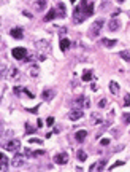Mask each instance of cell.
<instances>
[{
  "instance_id": "obj_12",
  "label": "cell",
  "mask_w": 130,
  "mask_h": 172,
  "mask_svg": "<svg viewBox=\"0 0 130 172\" xmlns=\"http://www.w3.org/2000/svg\"><path fill=\"white\" fill-rule=\"evenodd\" d=\"M29 77H32V78L40 77V67H38V64H32L29 67Z\"/></svg>"
},
{
  "instance_id": "obj_6",
  "label": "cell",
  "mask_w": 130,
  "mask_h": 172,
  "mask_svg": "<svg viewBox=\"0 0 130 172\" xmlns=\"http://www.w3.org/2000/svg\"><path fill=\"white\" fill-rule=\"evenodd\" d=\"M6 77H8V80L16 81V80H19V78H21V72H19V69H18V67H10V69H8Z\"/></svg>"
},
{
  "instance_id": "obj_32",
  "label": "cell",
  "mask_w": 130,
  "mask_h": 172,
  "mask_svg": "<svg viewBox=\"0 0 130 172\" xmlns=\"http://www.w3.org/2000/svg\"><path fill=\"white\" fill-rule=\"evenodd\" d=\"M122 120H124V123H125V124H128V123H130V113H124Z\"/></svg>"
},
{
  "instance_id": "obj_38",
  "label": "cell",
  "mask_w": 130,
  "mask_h": 172,
  "mask_svg": "<svg viewBox=\"0 0 130 172\" xmlns=\"http://www.w3.org/2000/svg\"><path fill=\"white\" fill-rule=\"evenodd\" d=\"M100 143H102V145H108V143H110V139H102Z\"/></svg>"
},
{
  "instance_id": "obj_16",
  "label": "cell",
  "mask_w": 130,
  "mask_h": 172,
  "mask_svg": "<svg viewBox=\"0 0 130 172\" xmlns=\"http://www.w3.org/2000/svg\"><path fill=\"white\" fill-rule=\"evenodd\" d=\"M87 137V131L81 129V131H76V134H75V139L76 142H84V139Z\"/></svg>"
},
{
  "instance_id": "obj_26",
  "label": "cell",
  "mask_w": 130,
  "mask_h": 172,
  "mask_svg": "<svg viewBox=\"0 0 130 172\" xmlns=\"http://www.w3.org/2000/svg\"><path fill=\"white\" fill-rule=\"evenodd\" d=\"M15 94L16 96H22V94H25V88H22V86H15Z\"/></svg>"
},
{
  "instance_id": "obj_41",
  "label": "cell",
  "mask_w": 130,
  "mask_h": 172,
  "mask_svg": "<svg viewBox=\"0 0 130 172\" xmlns=\"http://www.w3.org/2000/svg\"><path fill=\"white\" fill-rule=\"evenodd\" d=\"M60 34H65V32H67V29H65V27H60V30H59Z\"/></svg>"
},
{
  "instance_id": "obj_18",
  "label": "cell",
  "mask_w": 130,
  "mask_h": 172,
  "mask_svg": "<svg viewBox=\"0 0 130 172\" xmlns=\"http://www.w3.org/2000/svg\"><path fill=\"white\" fill-rule=\"evenodd\" d=\"M110 91H111V94L118 96L119 94V85L116 81H110Z\"/></svg>"
},
{
  "instance_id": "obj_11",
  "label": "cell",
  "mask_w": 130,
  "mask_h": 172,
  "mask_svg": "<svg viewBox=\"0 0 130 172\" xmlns=\"http://www.w3.org/2000/svg\"><path fill=\"white\" fill-rule=\"evenodd\" d=\"M46 5H48L46 0H37V2H33V3H32V8H33V10H37V11H43V10L46 8Z\"/></svg>"
},
{
  "instance_id": "obj_17",
  "label": "cell",
  "mask_w": 130,
  "mask_h": 172,
  "mask_svg": "<svg viewBox=\"0 0 130 172\" xmlns=\"http://www.w3.org/2000/svg\"><path fill=\"white\" fill-rule=\"evenodd\" d=\"M57 15H59V18H65V16H67V8H65V5L62 2L57 3Z\"/></svg>"
},
{
  "instance_id": "obj_14",
  "label": "cell",
  "mask_w": 130,
  "mask_h": 172,
  "mask_svg": "<svg viewBox=\"0 0 130 172\" xmlns=\"http://www.w3.org/2000/svg\"><path fill=\"white\" fill-rule=\"evenodd\" d=\"M84 99H86V97H83V96L73 99V100H72V107H73V109H83V107H84V104H83Z\"/></svg>"
},
{
  "instance_id": "obj_23",
  "label": "cell",
  "mask_w": 130,
  "mask_h": 172,
  "mask_svg": "<svg viewBox=\"0 0 130 172\" xmlns=\"http://www.w3.org/2000/svg\"><path fill=\"white\" fill-rule=\"evenodd\" d=\"M0 163H2V170L8 169V158H6L5 153H2V156H0Z\"/></svg>"
},
{
  "instance_id": "obj_37",
  "label": "cell",
  "mask_w": 130,
  "mask_h": 172,
  "mask_svg": "<svg viewBox=\"0 0 130 172\" xmlns=\"http://www.w3.org/2000/svg\"><path fill=\"white\" fill-rule=\"evenodd\" d=\"M25 131H27V134H30V132H35V128H30V124H27V129Z\"/></svg>"
},
{
  "instance_id": "obj_28",
  "label": "cell",
  "mask_w": 130,
  "mask_h": 172,
  "mask_svg": "<svg viewBox=\"0 0 130 172\" xmlns=\"http://www.w3.org/2000/svg\"><path fill=\"white\" fill-rule=\"evenodd\" d=\"M92 13H94V3H87L86 15H87V16H92Z\"/></svg>"
},
{
  "instance_id": "obj_19",
  "label": "cell",
  "mask_w": 130,
  "mask_h": 172,
  "mask_svg": "<svg viewBox=\"0 0 130 172\" xmlns=\"http://www.w3.org/2000/svg\"><path fill=\"white\" fill-rule=\"evenodd\" d=\"M90 123L92 124H100L102 123V115L100 113H92L90 115Z\"/></svg>"
},
{
  "instance_id": "obj_5",
  "label": "cell",
  "mask_w": 130,
  "mask_h": 172,
  "mask_svg": "<svg viewBox=\"0 0 130 172\" xmlns=\"http://www.w3.org/2000/svg\"><path fill=\"white\" fill-rule=\"evenodd\" d=\"M35 46H37L38 51L45 53V54H46L48 51H51V43H49L48 40H37V42H35Z\"/></svg>"
},
{
  "instance_id": "obj_9",
  "label": "cell",
  "mask_w": 130,
  "mask_h": 172,
  "mask_svg": "<svg viewBox=\"0 0 130 172\" xmlns=\"http://www.w3.org/2000/svg\"><path fill=\"white\" fill-rule=\"evenodd\" d=\"M54 161H56L57 164H67V163H68V155H67V153H57V155L54 156Z\"/></svg>"
},
{
  "instance_id": "obj_27",
  "label": "cell",
  "mask_w": 130,
  "mask_h": 172,
  "mask_svg": "<svg viewBox=\"0 0 130 172\" xmlns=\"http://www.w3.org/2000/svg\"><path fill=\"white\" fill-rule=\"evenodd\" d=\"M119 56L130 64V53H128V51H119Z\"/></svg>"
},
{
  "instance_id": "obj_29",
  "label": "cell",
  "mask_w": 130,
  "mask_h": 172,
  "mask_svg": "<svg viewBox=\"0 0 130 172\" xmlns=\"http://www.w3.org/2000/svg\"><path fill=\"white\" fill-rule=\"evenodd\" d=\"M106 105H108V100H106L105 97H103V99H100V100H98V107H100V109H105Z\"/></svg>"
},
{
  "instance_id": "obj_4",
  "label": "cell",
  "mask_w": 130,
  "mask_h": 172,
  "mask_svg": "<svg viewBox=\"0 0 130 172\" xmlns=\"http://www.w3.org/2000/svg\"><path fill=\"white\" fill-rule=\"evenodd\" d=\"M27 54H29V51L25 48H15L13 49V58L18 59V61H24L27 58Z\"/></svg>"
},
{
  "instance_id": "obj_35",
  "label": "cell",
  "mask_w": 130,
  "mask_h": 172,
  "mask_svg": "<svg viewBox=\"0 0 130 172\" xmlns=\"http://www.w3.org/2000/svg\"><path fill=\"white\" fill-rule=\"evenodd\" d=\"M119 166H124V161H118V163H114V166H111L110 169H114V167H119Z\"/></svg>"
},
{
  "instance_id": "obj_25",
  "label": "cell",
  "mask_w": 130,
  "mask_h": 172,
  "mask_svg": "<svg viewBox=\"0 0 130 172\" xmlns=\"http://www.w3.org/2000/svg\"><path fill=\"white\" fill-rule=\"evenodd\" d=\"M102 43H103V46L111 48V46H114V45H116V40H108V38H102Z\"/></svg>"
},
{
  "instance_id": "obj_3",
  "label": "cell",
  "mask_w": 130,
  "mask_h": 172,
  "mask_svg": "<svg viewBox=\"0 0 130 172\" xmlns=\"http://www.w3.org/2000/svg\"><path fill=\"white\" fill-rule=\"evenodd\" d=\"M3 147L6 148V151H18V150L21 148V140H19V139L6 140V143H3Z\"/></svg>"
},
{
  "instance_id": "obj_39",
  "label": "cell",
  "mask_w": 130,
  "mask_h": 172,
  "mask_svg": "<svg viewBox=\"0 0 130 172\" xmlns=\"http://www.w3.org/2000/svg\"><path fill=\"white\" fill-rule=\"evenodd\" d=\"M119 13H121L119 10H116V11H113V13H111V15H113V18H116V16H118V15H119Z\"/></svg>"
},
{
  "instance_id": "obj_15",
  "label": "cell",
  "mask_w": 130,
  "mask_h": 172,
  "mask_svg": "<svg viewBox=\"0 0 130 172\" xmlns=\"http://www.w3.org/2000/svg\"><path fill=\"white\" fill-rule=\"evenodd\" d=\"M119 26H121V22H119L118 19H111L110 24H108V30H110V32H116V30L119 29Z\"/></svg>"
},
{
  "instance_id": "obj_22",
  "label": "cell",
  "mask_w": 130,
  "mask_h": 172,
  "mask_svg": "<svg viewBox=\"0 0 130 172\" xmlns=\"http://www.w3.org/2000/svg\"><path fill=\"white\" fill-rule=\"evenodd\" d=\"M68 46H70V38H60V49L67 51Z\"/></svg>"
},
{
  "instance_id": "obj_24",
  "label": "cell",
  "mask_w": 130,
  "mask_h": 172,
  "mask_svg": "<svg viewBox=\"0 0 130 172\" xmlns=\"http://www.w3.org/2000/svg\"><path fill=\"white\" fill-rule=\"evenodd\" d=\"M76 158H78L80 161H86V160H87V153H86L84 150H80V151L76 153Z\"/></svg>"
},
{
  "instance_id": "obj_8",
  "label": "cell",
  "mask_w": 130,
  "mask_h": 172,
  "mask_svg": "<svg viewBox=\"0 0 130 172\" xmlns=\"http://www.w3.org/2000/svg\"><path fill=\"white\" fill-rule=\"evenodd\" d=\"M54 96H56V91H54V89H45V91L41 92V99H43L45 102L53 100V99H54Z\"/></svg>"
},
{
  "instance_id": "obj_33",
  "label": "cell",
  "mask_w": 130,
  "mask_h": 172,
  "mask_svg": "<svg viewBox=\"0 0 130 172\" xmlns=\"http://www.w3.org/2000/svg\"><path fill=\"white\" fill-rule=\"evenodd\" d=\"M46 124H48V126H53V124H54V118H53V116H49L48 120H46Z\"/></svg>"
},
{
  "instance_id": "obj_34",
  "label": "cell",
  "mask_w": 130,
  "mask_h": 172,
  "mask_svg": "<svg viewBox=\"0 0 130 172\" xmlns=\"http://www.w3.org/2000/svg\"><path fill=\"white\" fill-rule=\"evenodd\" d=\"M89 107H90V99L86 97V99H84V109H89Z\"/></svg>"
},
{
  "instance_id": "obj_10",
  "label": "cell",
  "mask_w": 130,
  "mask_h": 172,
  "mask_svg": "<svg viewBox=\"0 0 130 172\" xmlns=\"http://www.w3.org/2000/svg\"><path fill=\"white\" fill-rule=\"evenodd\" d=\"M25 164V158L22 155H16L15 158H13V166L15 167H22Z\"/></svg>"
},
{
  "instance_id": "obj_42",
  "label": "cell",
  "mask_w": 130,
  "mask_h": 172,
  "mask_svg": "<svg viewBox=\"0 0 130 172\" xmlns=\"http://www.w3.org/2000/svg\"><path fill=\"white\" fill-rule=\"evenodd\" d=\"M118 2H119V3H122V2H125V0H118Z\"/></svg>"
},
{
  "instance_id": "obj_1",
  "label": "cell",
  "mask_w": 130,
  "mask_h": 172,
  "mask_svg": "<svg viewBox=\"0 0 130 172\" xmlns=\"http://www.w3.org/2000/svg\"><path fill=\"white\" fill-rule=\"evenodd\" d=\"M87 3H89L87 0H83V2H81V5L75 8V11H73V22H75V24H81V22H83V21L87 18V15H86Z\"/></svg>"
},
{
  "instance_id": "obj_13",
  "label": "cell",
  "mask_w": 130,
  "mask_h": 172,
  "mask_svg": "<svg viewBox=\"0 0 130 172\" xmlns=\"http://www.w3.org/2000/svg\"><path fill=\"white\" fill-rule=\"evenodd\" d=\"M10 35H11L13 38H16V40H21V38L24 37V32H22V29H19V27H13V29L10 30Z\"/></svg>"
},
{
  "instance_id": "obj_40",
  "label": "cell",
  "mask_w": 130,
  "mask_h": 172,
  "mask_svg": "<svg viewBox=\"0 0 130 172\" xmlns=\"http://www.w3.org/2000/svg\"><path fill=\"white\" fill-rule=\"evenodd\" d=\"M90 89H92V91H97V85H95V83H92V86H90Z\"/></svg>"
},
{
  "instance_id": "obj_2",
  "label": "cell",
  "mask_w": 130,
  "mask_h": 172,
  "mask_svg": "<svg viewBox=\"0 0 130 172\" xmlns=\"http://www.w3.org/2000/svg\"><path fill=\"white\" fill-rule=\"evenodd\" d=\"M103 26H105V19H103V18H100L95 22H92V26H90V29H89V37H92V38L98 37L102 29H103Z\"/></svg>"
},
{
  "instance_id": "obj_20",
  "label": "cell",
  "mask_w": 130,
  "mask_h": 172,
  "mask_svg": "<svg viewBox=\"0 0 130 172\" xmlns=\"http://www.w3.org/2000/svg\"><path fill=\"white\" fill-rule=\"evenodd\" d=\"M57 16V10H54V8H51L49 11H48V15L45 16V21H53L54 18Z\"/></svg>"
},
{
  "instance_id": "obj_43",
  "label": "cell",
  "mask_w": 130,
  "mask_h": 172,
  "mask_svg": "<svg viewBox=\"0 0 130 172\" xmlns=\"http://www.w3.org/2000/svg\"><path fill=\"white\" fill-rule=\"evenodd\" d=\"M70 2H75V0H70Z\"/></svg>"
},
{
  "instance_id": "obj_7",
  "label": "cell",
  "mask_w": 130,
  "mask_h": 172,
  "mask_svg": "<svg viewBox=\"0 0 130 172\" xmlns=\"http://www.w3.org/2000/svg\"><path fill=\"white\" fill-rule=\"evenodd\" d=\"M68 118L72 121H78L83 118V109H73L70 113H68Z\"/></svg>"
},
{
  "instance_id": "obj_30",
  "label": "cell",
  "mask_w": 130,
  "mask_h": 172,
  "mask_svg": "<svg viewBox=\"0 0 130 172\" xmlns=\"http://www.w3.org/2000/svg\"><path fill=\"white\" fill-rule=\"evenodd\" d=\"M33 59H35V53H29V54H27V58H25L24 61H25V62H32Z\"/></svg>"
},
{
  "instance_id": "obj_21",
  "label": "cell",
  "mask_w": 130,
  "mask_h": 172,
  "mask_svg": "<svg viewBox=\"0 0 130 172\" xmlns=\"http://www.w3.org/2000/svg\"><path fill=\"white\" fill-rule=\"evenodd\" d=\"M81 80L83 81H90V80H92V70H84L83 72V75H81Z\"/></svg>"
},
{
  "instance_id": "obj_31",
  "label": "cell",
  "mask_w": 130,
  "mask_h": 172,
  "mask_svg": "<svg viewBox=\"0 0 130 172\" xmlns=\"http://www.w3.org/2000/svg\"><path fill=\"white\" fill-rule=\"evenodd\" d=\"M124 105H125V107H130V94H125V97H124Z\"/></svg>"
},
{
  "instance_id": "obj_36",
  "label": "cell",
  "mask_w": 130,
  "mask_h": 172,
  "mask_svg": "<svg viewBox=\"0 0 130 172\" xmlns=\"http://www.w3.org/2000/svg\"><path fill=\"white\" fill-rule=\"evenodd\" d=\"M29 142H30V143H41V140H40V139H37V137H33V139H30Z\"/></svg>"
}]
</instances>
